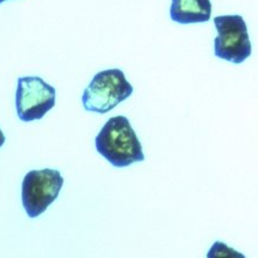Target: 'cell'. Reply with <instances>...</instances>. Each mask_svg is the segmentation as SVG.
I'll list each match as a JSON object with an SVG mask.
<instances>
[{
  "instance_id": "obj_5",
  "label": "cell",
  "mask_w": 258,
  "mask_h": 258,
  "mask_svg": "<svg viewBox=\"0 0 258 258\" xmlns=\"http://www.w3.org/2000/svg\"><path fill=\"white\" fill-rule=\"evenodd\" d=\"M56 90L41 77L27 76L18 80L16 106L23 121L41 119L54 108Z\"/></svg>"
},
{
  "instance_id": "obj_1",
  "label": "cell",
  "mask_w": 258,
  "mask_h": 258,
  "mask_svg": "<svg viewBox=\"0 0 258 258\" xmlns=\"http://www.w3.org/2000/svg\"><path fill=\"white\" fill-rule=\"evenodd\" d=\"M97 152L115 167H127L144 161L142 144L124 116L111 117L95 139Z\"/></svg>"
},
{
  "instance_id": "obj_2",
  "label": "cell",
  "mask_w": 258,
  "mask_h": 258,
  "mask_svg": "<svg viewBox=\"0 0 258 258\" xmlns=\"http://www.w3.org/2000/svg\"><path fill=\"white\" fill-rule=\"evenodd\" d=\"M134 93V87L120 69H108L94 76L83 93L84 109L90 112L106 113Z\"/></svg>"
},
{
  "instance_id": "obj_9",
  "label": "cell",
  "mask_w": 258,
  "mask_h": 258,
  "mask_svg": "<svg viewBox=\"0 0 258 258\" xmlns=\"http://www.w3.org/2000/svg\"><path fill=\"white\" fill-rule=\"evenodd\" d=\"M5 2H7V0H0V4H3V3H5Z\"/></svg>"
},
{
  "instance_id": "obj_4",
  "label": "cell",
  "mask_w": 258,
  "mask_h": 258,
  "mask_svg": "<svg viewBox=\"0 0 258 258\" xmlns=\"http://www.w3.org/2000/svg\"><path fill=\"white\" fill-rule=\"evenodd\" d=\"M61 173L55 169L31 171L25 175L21 199L27 215L35 219L56 200L63 186Z\"/></svg>"
},
{
  "instance_id": "obj_3",
  "label": "cell",
  "mask_w": 258,
  "mask_h": 258,
  "mask_svg": "<svg viewBox=\"0 0 258 258\" xmlns=\"http://www.w3.org/2000/svg\"><path fill=\"white\" fill-rule=\"evenodd\" d=\"M217 36L214 40L215 56L239 64L251 55L248 26L242 16H219L214 18Z\"/></svg>"
},
{
  "instance_id": "obj_6",
  "label": "cell",
  "mask_w": 258,
  "mask_h": 258,
  "mask_svg": "<svg viewBox=\"0 0 258 258\" xmlns=\"http://www.w3.org/2000/svg\"><path fill=\"white\" fill-rule=\"evenodd\" d=\"M171 19L178 24L207 23L212 17L211 0H172Z\"/></svg>"
},
{
  "instance_id": "obj_7",
  "label": "cell",
  "mask_w": 258,
  "mask_h": 258,
  "mask_svg": "<svg viewBox=\"0 0 258 258\" xmlns=\"http://www.w3.org/2000/svg\"><path fill=\"white\" fill-rule=\"evenodd\" d=\"M207 258H246L243 253L236 251L226 243L216 241L207 253Z\"/></svg>"
},
{
  "instance_id": "obj_8",
  "label": "cell",
  "mask_w": 258,
  "mask_h": 258,
  "mask_svg": "<svg viewBox=\"0 0 258 258\" xmlns=\"http://www.w3.org/2000/svg\"><path fill=\"white\" fill-rule=\"evenodd\" d=\"M4 143H5V136H4L3 131L0 130V147L4 145Z\"/></svg>"
}]
</instances>
